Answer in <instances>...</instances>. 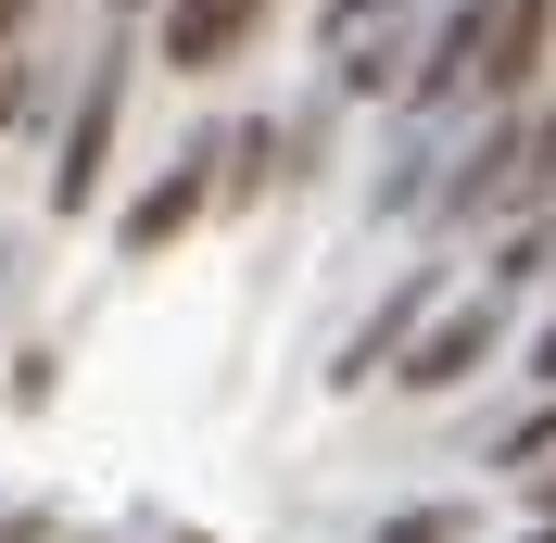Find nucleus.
Listing matches in <instances>:
<instances>
[{"mask_svg":"<svg viewBox=\"0 0 556 543\" xmlns=\"http://www.w3.org/2000/svg\"><path fill=\"white\" fill-rule=\"evenodd\" d=\"M544 203H556V114H493L468 165L430 190L443 228H493V215H544Z\"/></svg>","mask_w":556,"mask_h":543,"instance_id":"f257e3e1","label":"nucleus"},{"mask_svg":"<svg viewBox=\"0 0 556 543\" xmlns=\"http://www.w3.org/2000/svg\"><path fill=\"white\" fill-rule=\"evenodd\" d=\"M114 127H127V26L89 51V76H76V102H64V152H51V215H89V203H102Z\"/></svg>","mask_w":556,"mask_h":543,"instance_id":"f03ea898","label":"nucleus"},{"mask_svg":"<svg viewBox=\"0 0 556 543\" xmlns=\"http://www.w3.org/2000/svg\"><path fill=\"white\" fill-rule=\"evenodd\" d=\"M215 152H228V127H203V139H190V152H177V165L152 177L127 215H114V240H127V253H165V240H190V228L215 215Z\"/></svg>","mask_w":556,"mask_h":543,"instance_id":"7ed1b4c3","label":"nucleus"},{"mask_svg":"<svg viewBox=\"0 0 556 543\" xmlns=\"http://www.w3.org/2000/svg\"><path fill=\"white\" fill-rule=\"evenodd\" d=\"M493 341H506V291H468V304H443L430 329L405 341V367H392V379H405V392H455Z\"/></svg>","mask_w":556,"mask_h":543,"instance_id":"20e7f679","label":"nucleus"},{"mask_svg":"<svg viewBox=\"0 0 556 543\" xmlns=\"http://www.w3.org/2000/svg\"><path fill=\"white\" fill-rule=\"evenodd\" d=\"M544 51H556V0H493L481 89H468V102H493V114H531V76H544Z\"/></svg>","mask_w":556,"mask_h":543,"instance_id":"39448f33","label":"nucleus"},{"mask_svg":"<svg viewBox=\"0 0 556 543\" xmlns=\"http://www.w3.org/2000/svg\"><path fill=\"white\" fill-rule=\"evenodd\" d=\"M430 316H443V266H405V291H392V304H380L367 329L342 341V367H329V379H342V392H354V379H380L392 354H405V341L430 329Z\"/></svg>","mask_w":556,"mask_h":543,"instance_id":"423d86ee","label":"nucleus"},{"mask_svg":"<svg viewBox=\"0 0 556 543\" xmlns=\"http://www.w3.org/2000/svg\"><path fill=\"white\" fill-rule=\"evenodd\" d=\"M253 26H266V0H165V64L177 76H215Z\"/></svg>","mask_w":556,"mask_h":543,"instance_id":"0eeeda50","label":"nucleus"},{"mask_svg":"<svg viewBox=\"0 0 556 543\" xmlns=\"http://www.w3.org/2000/svg\"><path fill=\"white\" fill-rule=\"evenodd\" d=\"M544 455H556V392H544V405H531V417H519L506 442H493V468H519V480H531Z\"/></svg>","mask_w":556,"mask_h":543,"instance_id":"6e6552de","label":"nucleus"},{"mask_svg":"<svg viewBox=\"0 0 556 543\" xmlns=\"http://www.w3.org/2000/svg\"><path fill=\"white\" fill-rule=\"evenodd\" d=\"M380 543H468V506H392Z\"/></svg>","mask_w":556,"mask_h":543,"instance_id":"1a4fd4ad","label":"nucleus"},{"mask_svg":"<svg viewBox=\"0 0 556 543\" xmlns=\"http://www.w3.org/2000/svg\"><path fill=\"white\" fill-rule=\"evenodd\" d=\"M392 13H405V0H329V13H316V38H329V51H354V38H380Z\"/></svg>","mask_w":556,"mask_h":543,"instance_id":"9d476101","label":"nucleus"},{"mask_svg":"<svg viewBox=\"0 0 556 543\" xmlns=\"http://www.w3.org/2000/svg\"><path fill=\"white\" fill-rule=\"evenodd\" d=\"M26 38H38V0H0V102H13V76H26Z\"/></svg>","mask_w":556,"mask_h":543,"instance_id":"9b49d317","label":"nucleus"},{"mask_svg":"<svg viewBox=\"0 0 556 543\" xmlns=\"http://www.w3.org/2000/svg\"><path fill=\"white\" fill-rule=\"evenodd\" d=\"M531 379H544V392H556V316H544V341H531Z\"/></svg>","mask_w":556,"mask_h":543,"instance_id":"f8f14e48","label":"nucleus"},{"mask_svg":"<svg viewBox=\"0 0 556 543\" xmlns=\"http://www.w3.org/2000/svg\"><path fill=\"white\" fill-rule=\"evenodd\" d=\"M531 506H544V518H556V468H531Z\"/></svg>","mask_w":556,"mask_h":543,"instance_id":"ddd939ff","label":"nucleus"},{"mask_svg":"<svg viewBox=\"0 0 556 543\" xmlns=\"http://www.w3.org/2000/svg\"><path fill=\"white\" fill-rule=\"evenodd\" d=\"M0 543H38V518H0Z\"/></svg>","mask_w":556,"mask_h":543,"instance_id":"4468645a","label":"nucleus"},{"mask_svg":"<svg viewBox=\"0 0 556 543\" xmlns=\"http://www.w3.org/2000/svg\"><path fill=\"white\" fill-rule=\"evenodd\" d=\"M519 543H556V518H544V531H519Z\"/></svg>","mask_w":556,"mask_h":543,"instance_id":"2eb2a0df","label":"nucleus"},{"mask_svg":"<svg viewBox=\"0 0 556 543\" xmlns=\"http://www.w3.org/2000/svg\"><path fill=\"white\" fill-rule=\"evenodd\" d=\"M165 543H203V531H165Z\"/></svg>","mask_w":556,"mask_h":543,"instance_id":"dca6fc26","label":"nucleus"}]
</instances>
